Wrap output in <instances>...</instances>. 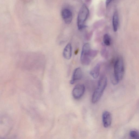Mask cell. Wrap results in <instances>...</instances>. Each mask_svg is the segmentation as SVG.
<instances>
[{
    "label": "cell",
    "mask_w": 139,
    "mask_h": 139,
    "mask_svg": "<svg viewBox=\"0 0 139 139\" xmlns=\"http://www.w3.org/2000/svg\"><path fill=\"white\" fill-rule=\"evenodd\" d=\"M101 65L100 64H98L94 67L91 71L90 74L91 75L94 79H97L99 76L100 72Z\"/></svg>",
    "instance_id": "8fae6325"
},
{
    "label": "cell",
    "mask_w": 139,
    "mask_h": 139,
    "mask_svg": "<svg viewBox=\"0 0 139 139\" xmlns=\"http://www.w3.org/2000/svg\"><path fill=\"white\" fill-rule=\"evenodd\" d=\"M125 66L123 58H118L115 62L114 66V74L111 80L114 85H116L123 79L125 73Z\"/></svg>",
    "instance_id": "6da1fadb"
},
{
    "label": "cell",
    "mask_w": 139,
    "mask_h": 139,
    "mask_svg": "<svg viewBox=\"0 0 139 139\" xmlns=\"http://www.w3.org/2000/svg\"><path fill=\"white\" fill-rule=\"evenodd\" d=\"M97 51L91 49L90 44L86 43L84 44L81 52V61L84 65H88L90 63L92 58L97 55Z\"/></svg>",
    "instance_id": "7a4b0ae2"
},
{
    "label": "cell",
    "mask_w": 139,
    "mask_h": 139,
    "mask_svg": "<svg viewBox=\"0 0 139 139\" xmlns=\"http://www.w3.org/2000/svg\"><path fill=\"white\" fill-rule=\"evenodd\" d=\"M102 120L104 127L107 128L110 127L111 125L112 120L111 113L107 111H104L102 115Z\"/></svg>",
    "instance_id": "52a82bcc"
},
{
    "label": "cell",
    "mask_w": 139,
    "mask_h": 139,
    "mask_svg": "<svg viewBox=\"0 0 139 139\" xmlns=\"http://www.w3.org/2000/svg\"><path fill=\"white\" fill-rule=\"evenodd\" d=\"M82 77V73L81 68L80 67L76 68L73 72L71 84L73 85L77 81L80 80Z\"/></svg>",
    "instance_id": "ba28073f"
},
{
    "label": "cell",
    "mask_w": 139,
    "mask_h": 139,
    "mask_svg": "<svg viewBox=\"0 0 139 139\" xmlns=\"http://www.w3.org/2000/svg\"><path fill=\"white\" fill-rule=\"evenodd\" d=\"M72 47L71 44H68L64 49L63 55L64 57L66 59L69 60L72 56Z\"/></svg>",
    "instance_id": "9c48e42d"
},
{
    "label": "cell",
    "mask_w": 139,
    "mask_h": 139,
    "mask_svg": "<svg viewBox=\"0 0 139 139\" xmlns=\"http://www.w3.org/2000/svg\"><path fill=\"white\" fill-rule=\"evenodd\" d=\"M112 1V0H106V5L107 7L108 6L109 4H110Z\"/></svg>",
    "instance_id": "5bb4252c"
},
{
    "label": "cell",
    "mask_w": 139,
    "mask_h": 139,
    "mask_svg": "<svg viewBox=\"0 0 139 139\" xmlns=\"http://www.w3.org/2000/svg\"><path fill=\"white\" fill-rule=\"evenodd\" d=\"M107 78L105 76H102L99 79L98 86L92 96V103H95L100 100L107 86Z\"/></svg>",
    "instance_id": "3957f363"
},
{
    "label": "cell",
    "mask_w": 139,
    "mask_h": 139,
    "mask_svg": "<svg viewBox=\"0 0 139 139\" xmlns=\"http://www.w3.org/2000/svg\"><path fill=\"white\" fill-rule=\"evenodd\" d=\"M89 9L85 4L81 7L77 17V25L79 30H81L86 27L85 23L89 15Z\"/></svg>",
    "instance_id": "277c9868"
},
{
    "label": "cell",
    "mask_w": 139,
    "mask_h": 139,
    "mask_svg": "<svg viewBox=\"0 0 139 139\" xmlns=\"http://www.w3.org/2000/svg\"><path fill=\"white\" fill-rule=\"evenodd\" d=\"M62 16L64 21L67 24L72 22L73 18V14L70 10L68 8L63 9L61 13Z\"/></svg>",
    "instance_id": "8992f818"
},
{
    "label": "cell",
    "mask_w": 139,
    "mask_h": 139,
    "mask_svg": "<svg viewBox=\"0 0 139 139\" xmlns=\"http://www.w3.org/2000/svg\"><path fill=\"white\" fill-rule=\"evenodd\" d=\"M130 135V136L132 138L139 139V133L136 131H131Z\"/></svg>",
    "instance_id": "4fadbf2b"
},
{
    "label": "cell",
    "mask_w": 139,
    "mask_h": 139,
    "mask_svg": "<svg viewBox=\"0 0 139 139\" xmlns=\"http://www.w3.org/2000/svg\"><path fill=\"white\" fill-rule=\"evenodd\" d=\"M85 90V87L82 84H79L74 87L72 92L73 97L76 99L80 98L83 95Z\"/></svg>",
    "instance_id": "5b68a950"
},
{
    "label": "cell",
    "mask_w": 139,
    "mask_h": 139,
    "mask_svg": "<svg viewBox=\"0 0 139 139\" xmlns=\"http://www.w3.org/2000/svg\"><path fill=\"white\" fill-rule=\"evenodd\" d=\"M119 24L118 14L117 11L114 12L112 18V25L114 32H116L118 30Z\"/></svg>",
    "instance_id": "30bf717a"
},
{
    "label": "cell",
    "mask_w": 139,
    "mask_h": 139,
    "mask_svg": "<svg viewBox=\"0 0 139 139\" xmlns=\"http://www.w3.org/2000/svg\"><path fill=\"white\" fill-rule=\"evenodd\" d=\"M103 42L104 44L107 46L110 45L111 43V38L110 35L108 34L104 35L103 39Z\"/></svg>",
    "instance_id": "7c38bea8"
}]
</instances>
